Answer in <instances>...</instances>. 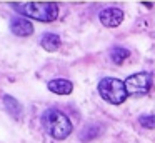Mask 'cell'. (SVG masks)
<instances>
[{
    "label": "cell",
    "mask_w": 155,
    "mask_h": 143,
    "mask_svg": "<svg viewBox=\"0 0 155 143\" xmlns=\"http://www.w3.org/2000/svg\"><path fill=\"white\" fill-rule=\"evenodd\" d=\"M98 93L105 102L112 103V105H122L127 100L128 93L125 88V82L114 76H105L98 82Z\"/></svg>",
    "instance_id": "3957f363"
},
{
    "label": "cell",
    "mask_w": 155,
    "mask_h": 143,
    "mask_svg": "<svg viewBox=\"0 0 155 143\" xmlns=\"http://www.w3.org/2000/svg\"><path fill=\"white\" fill-rule=\"evenodd\" d=\"M98 18H100L104 27L114 28V27H118L124 22V12L117 7H108V8H104L98 13Z\"/></svg>",
    "instance_id": "5b68a950"
},
{
    "label": "cell",
    "mask_w": 155,
    "mask_h": 143,
    "mask_svg": "<svg viewBox=\"0 0 155 143\" xmlns=\"http://www.w3.org/2000/svg\"><path fill=\"white\" fill-rule=\"evenodd\" d=\"M128 55H130V52L127 48H124V47H114L110 50V60L114 63H117V65L124 63V60H127Z\"/></svg>",
    "instance_id": "30bf717a"
},
{
    "label": "cell",
    "mask_w": 155,
    "mask_h": 143,
    "mask_svg": "<svg viewBox=\"0 0 155 143\" xmlns=\"http://www.w3.org/2000/svg\"><path fill=\"white\" fill-rule=\"evenodd\" d=\"M138 123H140V126H143L147 130H155V115L153 113L152 115H140Z\"/></svg>",
    "instance_id": "8fae6325"
},
{
    "label": "cell",
    "mask_w": 155,
    "mask_h": 143,
    "mask_svg": "<svg viewBox=\"0 0 155 143\" xmlns=\"http://www.w3.org/2000/svg\"><path fill=\"white\" fill-rule=\"evenodd\" d=\"M4 105H5V108H7V112L10 113L15 120H20L22 118V115H24V108H22V105L14 98V96L5 95L4 96Z\"/></svg>",
    "instance_id": "ba28073f"
},
{
    "label": "cell",
    "mask_w": 155,
    "mask_h": 143,
    "mask_svg": "<svg viewBox=\"0 0 155 143\" xmlns=\"http://www.w3.org/2000/svg\"><path fill=\"white\" fill-rule=\"evenodd\" d=\"M60 37L58 35H55V33H44L42 35V38H40V45L44 47L47 52H55V50H58L60 48Z\"/></svg>",
    "instance_id": "9c48e42d"
},
{
    "label": "cell",
    "mask_w": 155,
    "mask_h": 143,
    "mask_svg": "<svg viewBox=\"0 0 155 143\" xmlns=\"http://www.w3.org/2000/svg\"><path fill=\"white\" fill-rule=\"evenodd\" d=\"M125 88L128 95L134 96H143L152 88V73L148 72H138L127 76L125 80Z\"/></svg>",
    "instance_id": "277c9868"
},
{
    "label": "cell",
    "mask_w": 155,
    "mask_h": 143,
    "mask_svg": "<svg viewBox=\"0 0 155 143\" xmlns=\"http://www.w3.org/2000/svg\"><path fill=\"white\" fill-rule=\"evenodd\" d=\"M10 7L20 15L30 17L38 22H54L58 17V5L55 2H24L12 3Z\"/></svg>",
    "instance_id": "7a4b0ae2"
},
{
    "label": "cell",
    "mask_w": 155,
    "mask_h": 143,
    "mask_svg": "<svg viewBox=\"0 0 155 143\" xmlns=\"http://www.w3.org/2000/svg\"><path fill=\"white\" fill-rule=\"evenodd\" d=\"M10 30L14 35L17 37H30L34 33V25L30 20H27L25 17H14L10 22Z\"/></svg>",
    "instance_id": "8992f818"
},
{
    "label": "cell",
    "mask_w": 155,
    "mask_h": 143,
    "mask_svg": "<svg viewBox=\"0 0 155 143\" xmlns=\"http://www.w3.org/2000/svg\"><path fill=\"white\" fill-rule=\"evenodd\" d=\"M42 123H44V128L47 130V133L55 140H65L74 130L70 118L57 108L45 110L42 115Z\"/></svg>",
    "instance_id": "6da1fadb"
},
{
    "label": "cell",
    "mask_w": 155,
    "mask_h": 143,
    "mask_svg": "<svg viewBox=\"0 0 155 143\" xmlns=\"http://www.w3.org/2000/svg\"><path fill=\"white\" fill-rule=\"evenodd\" d=\"M48 90L57 95H70L72 90H74V83L67 78H54L47 83Z\"/></svg>",
    "instance_id": "52a82bcc"
}]
</instances>
